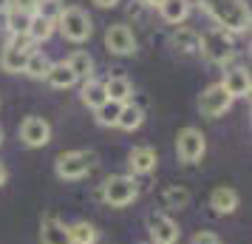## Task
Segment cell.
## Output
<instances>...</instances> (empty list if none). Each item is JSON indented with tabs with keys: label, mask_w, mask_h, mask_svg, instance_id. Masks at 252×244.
I'll list each match as a JSON object with an SVG mask.
<instances>
[{
	"label": "cell",
	"mask_w": 252,
	"mask_h": 244,
	"mask_svg": "<svg viewBox=\"0 0 252 244\" xmlns=\"http://www.w3.org/2000/svg\"><path fill=\"white\" fill-rule=\"evenodd\" d=\"M204 6L224 32H244L250 26V9L244 0H204Z\"/></svg>",
	"instance_id": "cell-1"
},
{
	"label": "cell",
	"mask_w": 252,
	"mask_h": 244,
	"mask_svg": "<svg viewBox=\"0 0 252 244\" xmlns=\"http://www.w3.org/2000/svg\"><path fill=\"white\" fill-rule=\"evenodd\" d=\"M99 199H105L111 208H127L139 199V185L133 176H108L99 187Z\"/></svg>",
	"instance_id": "cell-2"
},
{
	"label": "cell",
	"mask_w": 252,
	"mask_h": 244,
	"mask_svg": "<svg viewBox=\"0 0 252 244\" xmlns=\"http://www.w3.org/2000/svg\"><path fill=\"white\" fill-rule=\"evenodd\" d=\"M198 48L204 51V57L210 60V63H227V60L235 54V43H232L229 32H224V29H210V32L198 40Z\"/></svg>",
	"instance_id": "cell-3"
},
{
	"label": "cell",
	"mask_w": 252,
	"mask_h": 244,
	"mask_svg": "<svg viewBox=\"0 0 252 244\" xmlns=\"http://www.w3.org/2000/svg\"><path fill=\"white\" fill-rule=\"evenodd\" d=\"M91 165H94V153H88V151H68V153H60L57 156L54 171H57L60 179L74 182V179H82V176L88 174Z\"/></svg>",
	"instance_id": "cell-4"
},
{
	"label": "cell",
	"mask_w": 252,
	"mask_h": 244,
	"mask_svg": "<svg viewBox=\"0 0 252 244\" xmlns=\"http://www.w3.org/2000/svg\"><path fill=\"white\" fill-rule=\"evenodd\" d=\"M57 23H60V32L68 37V40H74V43L88 40V37H91V32H94L91 17L82 12V9H65V12H60Z\"/></svg>",
	"instance_id": "cell-5"
},
{
	"label": "cell",
	"mask_w": 252,
	"mask_h": 244,
	"mask_svg": "<svg viewBox=\"0 0 252 244\" xmlns=\"http://www.w3.org/2000/svg\"><path fill=\"white\" fill-rule=\"evenodd\" d=\"M34 48H32V40L29 35H14L12 43L3 48V54H0V69L9 71V74H17V71L26 69V60L32 54Z\"/></svg>",
	"instance_id": "cell-6"
},
{
	"label": "cell",
	"mask_w": 252,
	"mask_h": 244,
	"mask_svg": "<svg viewBox=\"0 0 252 244\" xmlns=\"http://www.w3.org/2000/svg\"><path fill=\"white\" fill-rule=\"evenodd\" d=\"M207 151V139L204 134L198 128H182L179 131V137H176V153H179V159L184 165H193L198 162Z\"/></svg>",
	"instance_id": "cell-7"
},
{
	"label": "cell",
	"mask_w": 252,
	"mask_h": 244,
	"mask_svg": "<svg viewBox=\"0 0 252 244\" xmlns=\"http://www.w3.org/2000/svg\"><path fill=\"white\" fill-rule=\"evenodd\" d=\"M148 233H150V244H176L179 242V224L167 216V213H148Z\"/></svg>",
	"instance_id": "cell-8"
},
{
	"label": "cell",
	"mask_w": 252,
	"mask_h": 244,
	"mask_svg": "<svg viewBox=\"0 0 252 244\" xmlns=\"http://www.w3.org/2000/svg\"><path fill=\"white\" fill-rule=\"evenodd\" d=\"M229 105H232V97L227 94V88L216 82V85H210L204 94H201V100H198V111L207 116V119H216L221 116L224 111H229Z\"/></svg>",
	"instance_id": "cell-9"
},
{
	"label": "cell",
	"mask_w": 252,
	"mask_h": 244,
	"mask_svg": "<svg viewBox=\"0 0 252 244\" xmlns=\"http://www.w3.org/2000/svg\"><path fill=\"white\" fill-rule=\"evenodd\" d=\"M20 139L29 148H43L51 142V125H48L43 116H26L20 122Z\"/></svg>",
	"instance_id": "cell-10"
},
{
	"label": "cell",
	"mask_w": 252,
	"mask_h": 244,
	"mask_svg": "<svg viewBox=\"0 0 252 244\" xmlns=\"http://www.w3.org/2000/svg\"><path fill=\"white\" fill-rule=\"evenodd\" d=\"M105 46L111 54H119V57H125V54H133L136 51V37L133 32L127 29V26H111L108 32H105Z\"/></svg>",
	"instance_id": "cell-11"
},
{
	"label": "cell",
	"mask_w": 252,
	"mask_h": 244,
	"mask_svg": "<svg viewBox=\"0 0 252 244\" xmlns=\"http://www.w3.org/2000/svg\"><path fill=\"white\" fill-rule=\"evenodd\" d=\"M40 242L43 244H71L68 224L48 213L46 219H43V224H40Z\"/></svg>",
	"instance_id": "cell-12"
},
{
	"label": "cell",
	"mask_w": 252,
	"mask_h": 244,
	"mask_svg": "<svg viewBox=\"0 0 252 244\" xmlns=\"http://www.w3.org/2000/svg\"><path fill=\"white\" fill-rule=\"evenodd\" d=\"M156 162H159V156H156V151L153 148H148V145H139V148H133L130 151V156H127V165H130V171L139 176H148L156 171Z\"/></svg>",
	"instance_id": "cell-13"
},
{
	"label": "cell",
	"mask_w": 252,
	"mask_h": 244,
	"mask_svg": "<svg viewBox=\"0 0 252 244\" xmlns=\"http://www.w3.org/2000/svg\"><path fill=\"white\" fill-rule=\"evenodd\" d=\"M210 208L216 210L218 216H229L238 210V193L232 187H216L210 193Z\"/></svg>",
	"instance_id": "cell-14"
},
{
	"label": "cell",
	"mask_w": 252,
	"mask_h": 244,
	"mask_svg": "<svg viewBox=\"0 0 252 244\" xmlns=\"http://www.w3.org/2000/svg\"><path fill=\"white\" fill-rule=\"evenodd\" d=\"M224 88H227V94L235 100V97H247L250 94V71L247 69H229L227 74H224V82H221Z\"/></svg>",
	"instance_id": "cell-15"
},
{
	"label": "cell",
	"mask_w": 252,
	"mask_h": 244,
	"mask_svg": "<svg viewBox=\"0 0 252 244\" xmlns=\"http://www.w3.org/2000/svg\"><path fill=\"white\" fill-rule=\"evenodd\" d=\"M105 94H108L111 103L125 105L127 100H130V94H133V85H130L127 77H111V80L105 82Z\"/></svg>",
	"instance_id": "cell-16"
},
{
	"label": "cell",
	"mask_w": 252,
	"mask_h": 244,
	"mask_svg": "<svg viewBox=\"0 0 252 244\" xmlns=\"http://www.w3.org/2000/svg\"><path fill=\"white\" fill-rule=\"evenodd\" d=\"M68 236H71V244H96L99 242V230L94 227L91 221H74V224H68Z\"/></svg>",
	"instance_id": "cell-17"
},
{
	"label": "cell",
	"mask_w": 252,
	"mask_h": 244,
	"mask_svg": "<svg viewBox=\"0 0 252 244\" xmlns=\"http://www.w3.org/2000/svg\"><path fill=\"white\" fill-rule=\"evenodd\" d=\"M82 103L88 105V108H99L102 103H108V94H105V82L94 80L88 77L85 85H82Z\"/></svg>",
	"instance_id": "cell-18"
},
{
	"label": "cell",
	"mask_w": 252,
	"mask_h": 244,
	"mask_svg": "<svg viewBox=\"0 0 252 244\" xmlns=\"http://www.w3.org/2000/svg\"><path fill=\"white\" fill-rule=\"evenodd\" d=\"M198 40H201V37L195 35L193 29H179V32L173 35V48H176L179 54H195V51H198Z\"/></svg>",
	"instance_id": "cell-19"
},
{
	"label": "cell",
	"mask_w": 252,
	"mask_h": 244,
	"mask_svg": "<svg viewBox=\"0 0 252 244\" xmlns=\"http://www.w3.org/2000/svg\"><path fill=\"white\" fill-rule=\"evenodd\" d=\"M48 85H54V88H71L74 82H77V77H74V71L65 66V63H57V66H51L46 74Z\"/></svg>",
	"instance_id": "cell-20"
},
{
	"label": "cell",
	"mask_w": 252,
	"mask_h": 244,
	"mask_svg": "<svg viewBox=\"0 0 252 244\" xmlns=\"http://www.w3.org/2000/svg\"><path fill=\"white\" fill-rule=\"evenodd\" d=\"M142 122H145V111H142V105H122L119 119H116V125H119V128L136 131Z\"/></svg>",
	"instance_id": "cell-21"
},
{
	"label": "cell",
	"mask_w": 252,
	"mask_h": 244,
	"mask_svg": "<svg viewBox=\"0 0 252 244\" xmlns=\"http://www.w3.org/2000/svg\"><path fill=\"white\" fill-rule=\"evenodd\" d=\"M65 66L74 71V77H77V80H80V77H82V80H88V77L94 74V60L88 57L85 51H74V54L65 60Z\"/></svg>",
	"instance_id": "cell-22"
},
{
	"label": "cell",
	"mask_w": 252,
	"mask_h": 244,
	"mask_svg": "<svg viewBox=\"0 0 252 244\" xmlns=\"http://www.w3.org/2000/svg\"><path fill=\"white\" fill-rule=\"evenodd\" d=\"M161 202H164V208H170V210H182L190 205V190L182 185H170L161 193Z\"/></svg>",
	"instance_id": "cell-23"
},
{
	"label": "cell",
	"mask_w": 252,
	"mask_h": 244,
	"mask_svg": "<svg viewBox=\"0 0 252 244\" xmlns=\"http://www.w3.org/2000/svg\"><path fill=\"white\" fill-rule=\"evenodd\" d=\"M159 9H161V17H164L167 23H182L184 17H187L190 3H187V0H164Z\"/></svg>",
	"instance_id": "cell-24"
},
{
	"label": "cell",
	"mask_w": 252,
	"mask_h": 244,
	"mask_svg": "<svg viewBox=\"0 0 252 244\" xmlns=\"http://www.w3.org/2000/svg\"><path fill=\"white\" fill-rule=\"evenodd\" d=\"M48 69H51V63H48V57L43 54V51H32L29 54V60H26V74L29 77H34V80H43L48 74Z\"/></svg>",
	"instance_id": "cell-25"
},
{
	"label": "cell",
	"mask_w": 252,
	"mask_h": 244,
	"mask_svg": "<svg viewBox=\"0 0 252 244\" xmlns=\"http://www.w3.org/2000/svg\"><path fill=\"white\" fill-rule=\"evenodd\" d=\"M51 32H54V23H51V20H46V17H40V14H32V23H29V32H26L32 43L48 40V37H51Z\"/></svg>",
	"instance_id": "cell-26"
},
{
	"label": "cell",
	"mask_w": 252,
	"mask_h": 244,
	"mask_svg": "<svg viewBox=\"0 0 252 244\" xmlns=\"http://www.w3.org/2000/svg\"><path fill=\"white\" fill-rule=\"evenodd\" d=\"M96 111V122L102 125V128H111V125H116V119H119V111H122V105L119 103H102L99 108H94Z\"/></svg>",
	"instance_id": "cell-27"
},
{
	"label": "cell",
	"mask_w": 252,
	"mask_h": 244,
	"mask_svg": "<svg viewBox=\"0 0 252 244\" xmlns=\"http://www.w3.org/2000/svg\"><path fill=\"white\" fill-rule=\"evenodd\" d=\"M29 23H32V14L26 12H9V32L12 35H26L29 32Z\"/></svg>",
	"instance_id": "cell-28"
},
{
	"label": "cell",
	"mask_w": 252,
	"mask_h": 244,
	"mask_svg": "<svg viewBox=\"0 0 252 244\" xmlns=\"http://www.w3.org/2000/svg\"><path fill=\"white\" fill-rule=\"evenodd\" d=\"M60 12H63V9H60L57 0H40V3H37V14L46 17V20H51V23L60 17Z\"/></svg>",
	"instance_id": "cell-29"
},
{
	"label": "cell",
	"mask_w": 252,
	"mask_h": 244,
	"mask_svg": "<svg viewBox=\"0 0 252 244\" xmlns=\"http://www.w3.org/2000/svg\"><path fill=\"white\" fill-rule=\"evenodd\" d=\"M190 244H221V239H218L213 230H198L193 239H190Z\"/></svg>",
	"instance_id": "cell-30"
},
{
	"label": "cell",
	"mask_w": 252,
	"mask_h": 244,
	"mask_svg": "<svg viewBox=\"0 0 252 244\" xmlns=\"http://www.w3.org/2000/svg\"><path fill=\"white\" fill-rule=\"evenodd\" d=\"M14 3V12H26V14H32L37 9V3L40 0H12Z\"/></svg>",
	"instance_id": "cell-31"
},
{
	"label": "cell",
	"mask_w": 252,
	"mask_h": 244,
	"mask_svg": "<svg viewBox=\"0 0 252 244\" xmlns=\"http://www.w3.org/2000/svg\"><path fill=\"white\" fill-rule=\"evenodd\" d=\"M94 3H96V6H102V9H111V6L119 3V0H94Z\"/></svg>",
	"instance_id": "cell-32"
},
{
	"label": "cell",
	"mask_w": 252,
	"mask_h": 244,
	"mask_svg": "<svg viewBox=\"0 0 252 244\" xmlns=\"http://www.w3.org/2000/svg\"><path fill=\"white\" fill-rule=\"evenodd\" d=\"M6 185V168H3V165H0V187Z\"/></svg>",
	"instance_id": "cell-33"
},
{
	"label": "cell",
	"mask_w": 252,
	"mask_h": 244,
	"mask_svg": "<svg viewBox=\"0 0 252 244\" xmlns=\"http://www.w3.org/2000/svg\"><path fill=\"white\" fill-rule=\"evenodd\" d=\"M9 3H12V0H0V12H3V9H6Z\"/></svg>",
	"instance_id": "cell-34"
},
{
	"label": "cell",
	"mask_w": 252,
	"mask_h": 244,
	"mask_svg": "<svg viewBox=\"0 0 252 244\" xmlns=\"http://www.w3.org/2000/svg\"><path fill=\"white\" fill-rule=\"evenodd\" d=\"M148 3H153V6H161V3H164V0H148Z\"/></svg>",
	"instance_id": "cell-35"
},
{
	"label": "cell",
	"mask_w": 252,
	"mask_h": 244,
	"mask_svg": "<svg viewBox=\"0 0 252 244\" xmlns=\"http://www.w3.org/2000/svg\"><path fill=\"white\" fill-rule=\"evenodd\" d=\"M0 139H3V131H0Z\"/></svg>",
	"instance_id": "cell-36"
}]
</instances>
